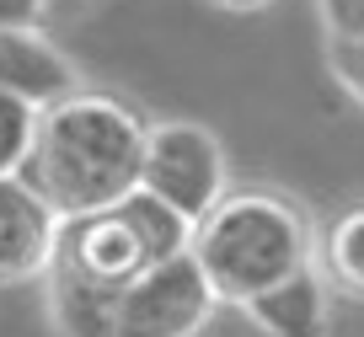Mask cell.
I'll list each match as a JSON object with an SVG mask.
<instances>
[{
	"instance_id": "13",
	"label": "cell",
	"mask_w": 364,
	"mask_h": 337,
	"mask_svg": "<svg viewBox=\"0 0 364 337\" xmlns=\"http://www.w3.org/2000/svg\"><path fill=\"white\" fill-rule=\"evenodd\" d=\"M327 43H364V0H316Z\"/></svg>"
},
{
	"instance_id": "7",
	"label": "cell",
	"mask_w": 364,
	"mask_h": 337,
	"mask_svg": "<svg viewBox=\"0 0 364 337\" xmlns=\"http://www.w3.org/2000/svg\"><path fill=\"white\" fill-rule=\"evenodd\" d=\"M0 86L27 97L33 107H54L70 91H80V75L65 48H54L43 33H6L0 27Z\"/></svg>"
},
{
	"instance_id": "5",
	"label": "cell",
	"mask_w": 364,
	"mask_h": 337,
	"mask_svg": "<svg viewBox=\"0 0 364 337\" xmlns=\"http://www.w3.org/2000/svg\"><path fill=\"white\" fill-rule=\"evenodd\" d=\"M48 268H65L75 279L97 284L107 294H124L129 284L139 279L145 268H156L139 241V230L129 225L124 209H102V214H86V220H65L59 225V247Z\"/></svg>"
},
{
	"instance_id": "10",
	"label": "cell",
	"mask_w": 364,
	"mask_h": 337,
	"mask_svg": "<svg viewBox=\"0 0 364 337\" xmlns=\"http://www.w3.org/2000/svg\"><path fill=\"white\" fill-rule=\"evenodd\" d=\"M316 268L332 294L364 305V198L327 220V230L316 236Z\"/></svg>"
},
{
	"instance_id": "2",
	"label": "cell",
	"mask_w": 364,
	"mask_h": 337,
	"mask_svg": "<svg viewBox=\"0 0 364 337\" xmlns=\"http://www.w3.org/2000/svg\"><path fill=\"white\" fill-rule=\"evenodd\" d=\"M193 257L220 305H252L257 294L316 268V225L306 203L273 188H230L209 220H198Z\"/></svg>"
},
{
	"instance_id": "15",
	"label": "cell",
	"mask_w": 364,
	"mask_h": 337,
	"mask_svg": "<svg viewBox=\"0 0 364 337\" xmlns=\"http://www.w3.org/2000/svg\"><path fill=\"white\" fill-rule=\"evenodd\" d=\"M48 0H0V27L6 33H38Z\"/></svg>"
},
{
	"instance_id": "14",
	"label": "cell",
	"mask_w": 364,
	"mask_h": 337,
	"mask_svg": "<svg viewBox=\"0 0 364 337\" xmlns=\"http://www.w3.org/2000/svg\"><path fill=\"white\" fill-rule=\"evenodd\" d=\"M327 70H332V80L364 107V43H327Z\"/></svg>"
},
{
	"instance_id": "12",
	"label": "cell",
	"mask_w": 364,
	"mask_h": 337,
	"mask_svg": "<svg viewBox=\"0 0 364 337\" xmlns=\"http://www.w3.org/2000/svg\"><path fill=\"white\" fill-rule=\"evenodd\" d=\"M38 118H43V107H33L27 97L0 86V177H22L38 139Z\"/></svg>"
},
{
	"instance_id": "1",
	"label": "cell",
	"mask_w": 364,
	"mask_h": 337,
	"mask_svg": "<svg viewBox=\"0 0 364 337\" xmlns=\"http://www.w3.org/2000/svg\"><path fill=\"white\" fill-rule=\"evenodd\" d=\"M145 134L150 124L124 97L70 91L65 102L43 107V118H38V139L22 166V182L59 220L118 209L129 193H139Z\"/></svg>"
},
{
	"instance_id": "11",
	"label": "cell",
	"mask_w": 364,
	"mask_h": 337,
	"mask_svg": "<svg viewBox=\"0 0 364 337\" xmlns=\"http://www.w3.org/2000/svg\"><path fill=\"white\" fill-rule=\"evenodd\" d=\"M118 209L129 214V225L139 230V241H145V252H150V262H171V257H182V252H193V236H198V225L188 220V214H177L171 203H161L156 193H129Z\"/></svg>"
},
{
	"instance_id": "4",
	"label": "cell",
	"mask_w": 364,
	"mask_h": 337,
	"mask_svg": "<svg viewBox=\"0 0 364 337\" xmlns=\"http://www.w3.org/2000/svg\"><path fill=\"white\" fill-rule=\"evenodd\" d=\"M220 311V294L193 252L145 268L124 289L118 305V337H198L209 316Z\"/></svg>"
},
{
	"instance_id": "8",
	"label": "cell",
	"mask_w": 364,
	"mask_h": 337,
	"mask_svg": "<svg viewBox=\"0 0 364 337\" xmlns=\"http://www.w3.org/2000/svg\"><path fill=\"white\" fill-rule=\"evenodd\" d=\"M247 321L262 337H327L332 326V284L321 279V268L295 273L289 284L257 294L252 305H241Z\"/></svg>"
},
{
	"instance_id": "6",
	"label": "cell",
	"mask_w": 364,
	"mask_h": 337,
	"mask_svg": "<svg viewBox=\"0 0 364 337\" xmlns=\"http://www.w3.org/2000/svg\"><path fill=\"white\" fill-rule=\"evenodd\" d=\"M59 214L22 177H0V289L48 273L59 247Z\"/></svg>"
},
{
	"instance_id": "3",
	"label": "cell",
	"mask_w": 364,
	"mask_h": 337,
	"mask_svg": "<svg viewBox=\"0 0 364 337\" xmlns=\"http://www.w3.org/2000/svg\"><path fill=\"white\" fill-rule=\"evenodd\" d=\"M139 188L156 193L188 220H209L215 203L230 193V161L215 129L193 124V118H161L145 134V171Z\"/></svg>"
},
{
	"instance_id": "9",
	"label": "cell",
	"mask_w": 364,
	"mask_h": 337,
	"mask_svg": "<svg viewBox=\"0 0 364 337\" xmlns=\"http://www.w3.org/2000/svg\"><path fill=\"white\" fill-rule=\"evenodd\" d=\"M43 300H48V321L59 337H118V305L124 294H107L97 284L75 279L65 268H48L43 279Z\"/></svg>"
},
{
	"instance_id": "16",
	"label": "cell",
	"mask_w": 364,
	"mask_h": 337,
	"mask_svg": "<svg viewBox=\"0 0 364 337\" xmlns=\"http://www.w3.org/2000/svg\"><path fill=\"white\" fill-rule=\"evenodd\" d=\"M215 6H225V11H262V6H273V0H215Z\"/></svg>"
}]
</instances>
